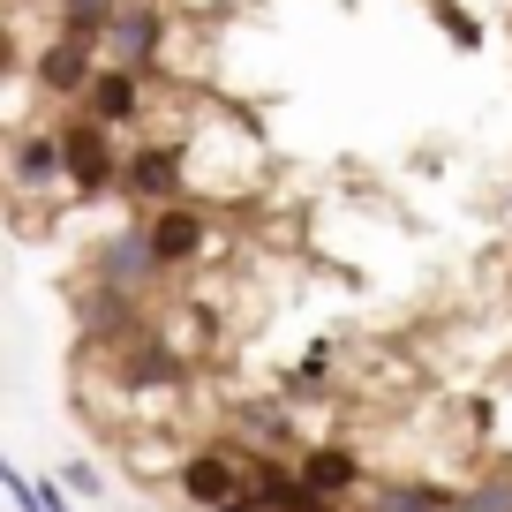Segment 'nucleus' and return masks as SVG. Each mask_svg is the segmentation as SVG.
Segmentation results:
<instances>
[{"label": "nucleus", "instance_id": "1", "mask_svg": "<svg viewBox=\"0 0 512 512\" xmlns=\"http://www.w3.org/2000/svg\"><path fill=\"white\" fill-rule=\"evenodd\" d=\"M189 196H196V181H189V144H181V136H136V144H128L121 204H136L151 219V211L189 204Z\"/></svg>", "mask_w": 512, "mask_h": 512}, {"label": "nucleus", "instance_id": "2", "mask_svg": "<svg viewBox=\"0 0 512 512\" xmlns=\"http://www.w3.org/2000/svg\"><path fill=\"white\" fill-rule=\"evenodd\" d=\"M91 279H98V287H113V294H128V302H151V294H159L174 272L159 264V241H151V226H144V219H128V226H113V234L91 241Z\"/></svg>", "mask_w": 512, "mask_h": 512}, {"label": "nucleus", "instance_id": "3", "mask_svg": "<svg viewBox=\"0 0 512 512\" xmlns=\"http://www.w3.org/2000/svg\"><path fill=\"white\" fill-rule=\"evenodd\" d=\"M166 46H174V0H121V16L98 38V61L136 68V76H166Z\"/></svg>", "mask_w": 512, "mask_h": 512}, {"label": "nucleus", "instance_id": "4", "mask_svg": "<svg viewBox=\"0 0 512 512\" xmlns=\"http://www.w3.org/2000/svg\"><path fill=\"white\" fill-rule=\"evenodd\" d=\"M53 136H61V159H68V189L76 196H113L121 189V136L113 128H98L91 113H68V121H53Z\"/></svg>", "mask_w": 512, "mask_h": 512}, {"label": "nucleus", "instance_id": "5", "mask_svg": "<svg viewBox=\"0 0 512 512\" xmlns=\"http://www.w3.org/2000/svg\"><path fill=\"white\" fill-rule=\"evenodd\" d=\"M174 497H181V505H196V512L241 505V497H249V452L226 445V437L196 445L189 460H181V475H174Z\"/></svg>", "mask_w": 512, "mask_h": 512}, {"label": "nucleus", "instance_id": "6", "mask_svg": "<svg viewBox=\"0 0 512 512\" xmlns=\"http://www.w3.org/2000/svg\"><path fill=\"white\" fill-rule=\"evenodd\" d=\"M151 241H159V264L174 279H189V272H204L211 256H219V219H211V204L204 196H189V204H166V211H151Z\"/></svg>", "mask_w": 512, "mask_h": 512}, {"label": "nucleus", "instance_id": "7", "mask_svg": "<svg viewBox=\"0 0 512 512\" xmlns=\"http://www.w3.org/2000/svg\"><path fill=\"white\" fill-rule=\"evenodd\" d=\"M98 68H106L98 46H91V38H68V31H53L46 46L31 53V83L46 98H61V106H83V91L98 83Z\"/></svg>", "mask_w": 512, "mask_h": 512}, {"label": "nucleus", "instance_id": "8", "mask_svg": "<svg viewBox=\"0 0 512 512\" xmlns=\"http://www.w3.org/2000/svg\"><path fill=\"white\" fill-rule=\"evenodd\" d=\"M8 181H16V196L31 204V196H76L68 189V159H61V136L46 128H16L8 136Z\"/></svg>", "mask_w": 512, "mask_h": 512}, {"label": "nucleus", "instance_id": "9", "mask_svg": "<svg viewBox=\"0 0 512 512\" xmlns=\"http://www.w3.org/2000/svg\"><path fill=\"white\" fill-rule=\"evenodd\" d=\"M151 91H159V76H136V68H98V83L83 91L76 113H91L98 128H113V136H128L136 121H151Z\"/></svg>", "mask_w": 512, "mask_h": 512}, {"label": "nucleus", "instance_id": "10", "mask_svg": "<svg viewBox=\"0 0 512 512\" xmlns=\"http://www.w3.org/2000/svg\"><path fill=\"white\" fill-rule=\"evenodd\" d=\"M294 467H302V482L324 497V505H339V512H347V505H362V490L377 482V475L362 467V452H354V445H339V437H317V445H309Z\"/></svg>", "mask_w": 512, "mask_h": 512}, {"label": "nucleus", "instance_id": "11", "mask_svg": "<svg viewBox=\"0 0 512 512\" xmlns=\"http://www.w3.org/2000/svg\"><path fill=\"white\" fill-rule=\"evenodd\" d=\"M121 16V0H53V31H68V38H106V23Z\"/></svg>", "mask_w": 512, "mask_h": 512}, {"label": "nucleus", "instance_id": "12", "mask_svg": "<svg viewBox=\"0 0 512 512\" xmlns=\"http://www.w3.org/2000/svg\"><path fill=\"white\" fill-rule=\"evenodd\" d=\"M452 512H512V467H482L475 482H460Z\"/></svg>", "mask_w": 512, "mask_h": 512}, {"label": "nucleus", "instance_id": "13", "mask_svg": "<svg viewBox=\"0 0 512 512\" xmlns=\"http://www.w3.org/2000/svg\"><path fill=\"white\" fill-rule=\"evenodd\" d=\"M422 8H430V23H437L460 53H482V16L467 8V0H422Z\"/></svg>", "mask_w": 512, "mask_h": 512}, {"label": "nucleus", "instance_id": "14", "mask_svg": "<svg viewBox=\"0 0 512 512\" xmlns=\"http://www.w3.org/2000/svg\"><path fill=\"white\" fill-rule=\"evenodd\" d=\"M53 475L68 482V497H83V505H106V475H98L91 460H61V467H53Z\"/></svg>", "mask_w": 512, "mask_h": 512}]
</instances>
